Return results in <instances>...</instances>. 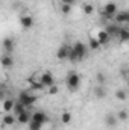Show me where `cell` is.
Instances as JSON below:
<instances>
[{
	"label": "cell",
	"mask_w": 129,
	"mask_h": 130,
	"mask_svg": "<svg viewBox=\"0 0 129 130\" xmlns=\"http://www.w3.org/2000/svg\"><path fill=\"white\" fill-rule=\"evenodd\" d=\"M14 103H15V100L14 98H5L3 100V110L6 112V113H9V112H12V107H14Z\"/></svg>",
	"instance_id": "16"
},
{
	"label": "cell",
	"mask_w": 129,
	"mask_h": 130,
	"mask_svg": "<svg viewBox=\"0 0 129 130\" xmlns=\"http://www.w3.org/2000/svg\"><path fill=\"white\" fill-rule=\"evenodd\" d=\"M31 117H32V113H31L29 110H26V112H23L21 115H18V117H17V121H18L20 124H29Z\"/></svg>",
	"instance_id": "18"
},
{
	"label": "cell",
	"mask_w": 129,
	"mask_h": 130,
	"mask_svg": "<svg viewBox=\"0 0 129 130\" xmlns=\"http://www.w3.org/2000/svg\"><path fill=\"white\" fill-rule=\"evenodd\" d=\"M94 95L97 98H105L106 97V89H105V85H99L96 89H94Z\"/></svg>",
	"instance_id": "21"
},
{
	"label": "cell",
	"mask_w": 129,
	"mask_h": 130,
	"mask_svg": "<svg viewBox=\"0 0 129 130\" xmlns=\"http://www.w3.org/2000/svg\"><path fill=\"white\" fill-rule=\"evenodd\" d=\"M20 26L23 29H32L33 27V17L32 15H21L20 17Z\"/></svg>",
	"instance_id": "11"
},
{
	"label": "cell",
	"mask_w": 129,
	"mask_h": 130,
	"mask_svg": "<svg viewBox=\"0 0 129 130\" xmlns=\"http://www.w3.org/2000/svg\"><path fill=\"white\" fill-rule=\"evenodd\" d=\"M96 80H97V83H99V85H105V82H106V77H105V74H103V73H97Z\"/></svg>",
	"instance_id": "28"
},
{
	"label": "cell",
	"mask_w": 129,
	"mask_h": 130,
	"mask_svg": "<svg viewBox=\"0 0 129 130\" xmlns=\"http://www.w3.org/2000/svg\"><path fill=\"white\" fill-rule=\"evenodd\" d=\"M88 55V47L81 42V41H76L73 45H70V53H68V61L70 62H79L82 59H85V56Z\"/></svg>",
	"instance_id": "1"
},
{
	"label": "cell",
	"mask_w": 129,
	"mask_h": 130,
	"mask_svg": "<svg viewBox=\"0 0 129 130\" xmlns=\"http://www.w3.org/2000/svg\"><path fill=\"white\" fill-rule=\"evenodd\" d=\"M38 80L44 85V88H50L52 85H55V76L50 71H44L41 73V76L38 77Z\"/></svg>",
	"instance_id": "5"
},
{
	"label": "cell",
	"mask_w": 129,
	"mask_h": 130,
	"mask_svg": "<svg viewBox=\"0 0 129 130\" xmlns=\"http://www.w3.org/2000/svg\"><path fill=\"white\" fill-rule=\"evenodd\" d=\"M117 120H120V121H126V120H128V112H126L125 109L119 110V113H117Z\"/></svg>",
	"instance_id": "27"
},
{
	"label": "cell",
	"mask_w": 129,
	"mask_h": 130,
	"mask_svg": "<svg viewBox=\"0 0 129 130\" xmlns=\"http://www.w3.org/2000/svg\"><path fill=\"white\" fill-rule=\"evenodd\" d=\"M88 47H90L93 52H97V50H100V47H102V45L99 44V41H97L96 38H91V39H90V42H88Z\"/></svg>",
	"instance_id": "23"
},
{
	"label": "cell",
	"mask_w": 129,
	"mask_h": 130,
	"mask_svg": "<svg viewBox=\"0 0 129 130\" xmlns=\"http://www.w3.org/2000/svg\"><path fill=\"white\" fill-rule=\"evenodd\" d=\"M96 39H97V41H99V44H100V45H102V47H103V45H106V44H109V42H111V36H109V35H108V33L105 32V30H103V29H102V30H99V32H97V36H96Z\"/></svg>",
	"instance_id": "13"
},
{
	"label": "cell",
	"mask_w": 129,
	"mask_h": 130,
	"mask_svg": "<svg viewBox=\"0 0 129 130\" xmlns=\"http://www.w3.org/2000/svg\"><path fill=\"white\" fill-rule=\"evenodd\" d=\"M43 129V124H40V123H36V121H29V130H41Z\"/></svg>",
	"instance_id": "26"
},
{
	"label": "cell",
	"mask_w": 129,
	"mask_h": 130,
	"mask_svg": "<svg viewBox=\"0 0 129 130\" xmlns=\"http://www.w3.org/2000/svg\"><path fill=\"white\" fill-rule=\"evenodd\" d=\"M82 11H84L85 15H93L94 14V6L91 3H84L82 5Z\"/></svg>",
	"instance_id": "22"
},
{
	"label": "cell",
	"mask_w": 129,
	"mask_h": 130,
	"mask_svg": "<svg viewBox=\"0 0 129 130\" xmlns=\"http://www.w3.org/2000/svg\"><path fill=\"white\" fill-rule=\"evenodd\" d=\"M0 64L3 68H12L14 67V58L11 55H3L0 58Z\"/></svg>",
	"instance_id": "14"
},
{
	"label": "cell",
	"mask_w": 129,
	"mask_h": 130,
	"mask_svg": "<svg viewBox=\"0 0 129 130\" xmlns=\"http://www.w3.org/2000/svg\"><path fill=\"white\" fill-rule=\"evenodd\" d=\"M105 124H106L108 127H114V126L117 124V117L112 115V113H108V115L105 117Z\"/></svg>",
	"instance_id": "20"
},
{
	"label": "cell",
	"mask_w": 129,
	"mask_h": 130,
	"mask_svg": "<svg viewBox=\"0 0 129 130\" xmlns=\"http://www.w3.org/2000/svg\"><path fill=\"white\" fill-rule=\"evenodd\" d=\"M38 100L36 95H33L32 92H29V91H21L20 94H18V100L17 101H20L23 106H26V107H31L32 104H35V101Z\"/></svg>",
	"instance_id": "3"
},
{
	"label": "cell",
	"mask_w": 129,
	"mask_h": 130,
	"mask_svg": "<svg viewBox=\"0 0 129 130\" xmlns=\"http://www.w3.org/2000/svg\"><path fill=\"white\" fill-rule=\"evenodd\" d=\"M105 32L108 33L111 38H117V33L120 30V26L119 24H115V23H109V24H106L105 26V29H103Z\"/></svg>",
	"instance_id": "12"
},
{
	"label": "cell",
	"mask_w": 129,
	"mask_h": 130,
	"mask_svg": "<svg viewBox=\"0 0 129 130\" xmlns=\"http://www.w3.org/2000/svg\"><path fill=\"white\" fill-rule=\"evenodd\" d=\"M68 53H70V45L68 44H62L58 50H56V58L59 61H65L68 58Z\"/></svg>",
	"instance_id": "7"
},
{
	"label": "cell",
	"mask_w": 129,
	"mask_h": 130,
	"mask_svg": "<svg viewBox=\"0 0 129 130\" xmlns=\"http://www.w3.org/2000/svg\"><path fill=\"white\" fill-rule=\"evenodd\" d=\"M50 2H53V0H50Z\"/></svg>",
	"instance_id": "33"
},
{
	"label": "cell",
	"mask_w": 129,
	"mask_h": 130,
	"mask_svg": "<svg viewBox=\"0 0 129 130\" xmlns=\"http://www.w3.org/2000/svg\"><path fill=\"white\" fill-rule=\"evenodd\" d=\"M28 83H29V89H32V91H44L46 89L44 85L40 80H36L35 77H28Z\"/></svg>",
	"instance_id": "10"
},
{
	"label": "cell",
	"mask_w": 129,
	"mask_h": 130,
	"mask_svg": "<svg viewBox=\"0 0 129 130\" xmlns=\"http://www.w3.org/2000/svg\"><path fill=\"white\" fill-rule=\"evenodd\" d=\"M61 12H62L64 15H68V14L71 12V6H70V5H61Z\"/></svg>",
	"instance_id": "30"
},
{
	"label": "cell",
	"mask_w": 129,
	"mask_h": 130,
	"mask_svg": "<svg viewBox=\"0 0 129 130\" xmlns=\"http://www.w3.org/2000/svg\"><path fill=\"white\" fill-rule=\"evenodd\" d=\"M28 110V107L26 106H23L20 101H15L14 103V107H12V112L15 113V117H18V115H21L23 112H26Z\"/></svg>",
	"instance_id": "17"
},
{
	"label": "cell",
	"mask_w": 129,
	"mask_h": 130,
	"mask_svg": "<svg viewBox=\"0 0 129 130\" xmlns=\"http://www.w3.org/2000/svg\"><path fill=\"white\" fill-rule=\"evenodd\" d=\"M14 48H15L14 39L12 38H5L3 39V52H5V55H12Z\"/></svg>",
	"instance_id": "8"
},
{
	"label": "cell",
	"mask_w": 129,
	"mask_h": 130,
	"mask_svg": "<svg viewBox=\"0 0 129 130\" xmlns=\"http://www.w3.org/2000/svg\"><path fill=\"white\" fill-rule=\"evenodd\" d=\"M114 20H115V24L128 23L129 21V12L128 11H117V14L114 15Z\"/></svg>",
	"instance_id": "9"
},
{
	"label": "cell",
	"mask_w": 129,
	"mask_h": 130,
	"mask_svg": "<svg viewBox=\"0 0 129 130\" xmlns=\"http://www.w3.org/2000/svg\"><path fill=\"white\" fill-rule=\"evenodd\" d=\"M31 120H32V121H36V123H40V124L44 126V124L49 123V115H47L46 112H43V110H36V112L32 113Z\"/></svg>",
	"instance_id": "6"
},
{
	"label": "cell",
	"mask_w": 129,
	"mask_h": 130,
	"mask_svg": "<svg viewBox=\"0 0 129 130\" xmlns=\"http://www.w3.org/2000/svg\"><path fill=\"white\" fill-rule=\"evenodd\" d=\"M65 83H67V88L70 91H78V88L81 85V74H78L76 71H70L67 74Z\"/></svg>",
	"instance_id": "2"
},
{
	"label": "cell",
	"mask_w": 129,
	"mask_h": 130,
	"mask_svg": "<svg viewBox=\"0 0 129 130\" xmlns=\"http://www.w3.org/2000/svg\"><path fill=\"white\" fill-rule=\"evenodd\" d=\"M15 121H17V117H15L14 113H11V112H9V113H6V115L3 117V120H2L3 126H8V127H9V126H14V124H15Z\"/></svg>",
	"instance_id": "15"
},
{
	"label": "cell",
	"mask_w": 129,
	"mask_h": 130,
	"mask_svg": "<svg viewBox=\"0 0 129 130\" xmlns=\"http://www.w3.org/2000/svg\"><path fill=\"white\" fill-rule=\"evenodd\" d=\"M115 97H117V100H120V101H125L128 98V94H126L125 89H117L115 91Z\"/></svg>",
	"instance_id": "24"
},
{
	"label": "cell",
	"mask_w": 129,
	"mask_h": 130,
	"mask_svg": "<svg viewBox=\"0 0 129 130\" xmlns=\"http://www.w3.org/2000/svg\"><path fill=\"white\" fill-rule=\"evenodd\" d=\"M5 98H6V95H5V89H3V88H2V86H0V100H2V101H3V100H5Z\"/></svg>",
	"instance_id": "31"
},
{
	"label": "cell",
	"mask_w": 129,
	"mask_h": 130,
	"mask_svg": "<svg viewBox=\"0 0 129 130\" xmlns=\"http://www.w3.org/2000/svg\"><path fill=\"white\" fill-rule=\"evenodd\" d=\"M117 38H119L122 42L129 41V29H126V27H120V30H119V33H117Z\"/></svg>",
	"instance_id": "19"
},
{
	"label": "cell",
	"mask_w": 129,
	"mask_h": 130,
	"mask_svg": "<svg viewBox=\"0 0 129 130\" xmlns=\"http://www.w3.org/2000/svg\"><path fill=\"white\" fill-rule=\"evenodd\" d=\"M47 92H49L50 95H56V94L59 92V88H58V85H52V86L47 89Z\"/></svg>",
	"instance_id": "29"
},
{
	"label": "cell",
	"mask_w": 129,
	"mask_h": 130,
	"mask_svg": "<svg viewBox=\"0 0 129 130\" xmlns=\"http://www.w3.org/2000/svg\"><path fill=\"white\" fill-rule=\"evenodd\" d=\"M70 121H71V113L67 112V110L62 112V115H61V123H62V124H68Z\"/></svg>",
	"instance_id": "25"
},
{
	"label": "cell",
	"mask_w": 129,
	"mask_h": 130,
	"mask_svg": "<svg viewBox=\"0 0 129 130\" xmlns=\"http://www.w3.org/2000/svg\"><path fill=\"white\" fill-rule=\"evenodd\" d=\"M115 14H117V3H115V2H108V3H105V8H103V18L112 20Z\"/></svg>",
	"instance_id": "4"
},
{
	"label": "cell",
	"mask_w": 129,
	"mask_h": 130,
	"mask_svg": "<svg viewBox=\"0 0 129 130\" xmlns=\"http://www.w3.org/2000/svg\"><path fill=\"white\" fill-rule=\"evenodd\" d=\"M61 2H62V5H70V6H71L76 0H61Z\"/></svg>",
	"instance_id": "32"
}]
</instances>
